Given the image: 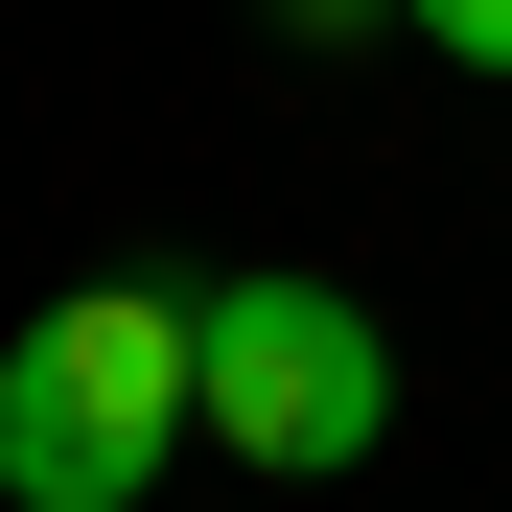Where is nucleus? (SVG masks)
I'll return each instance as SVG.
<instances>
[{
  "mask_svg": "<svg viewBox=\"0 0 512 512\" xmlns=\"http://www.w3.org/2000/svg\"><path fill=\"white\" fill-rule=\"evenodd\" d=\"M187 373H210V443L280 466V489L373 466V419H396V350H373L350 280H210L187 303Z\"/></svg>",
  "mask_w": 512,
  "mask_h": 512,
  "instance_id": "2",
  "label": "nucleus"
},
{
  "mask_svg": "<svg viewBox=\"0 0 512 512\" xmlns=\"http://www.w3.org/2000/svg\"><path fill=\"white\" fill-rule=\"evenodd\" d=\"M396 24L443 47V70H512V0H396Z\"/></svg>",
  "mask_w": 512,
  "mask_h": 512,
  "instance_id": "3",
  "label": "nucleus"
},
{
  "mask_svg": "<svg viewBox=\"0 0 512 512\" xmlns=\"http://www.w3.org/2000/svg\"><path fill=\"white\" fill-rule=\"evenodd\" d=\"M280 24H303V47H373V24H396V0H280Z\"/></svg>",
  "mask_w": 512,
  "mask_h": 512,
  "instance_id": "4",
  "label": "nucleus"
},
{
  "mask_svg": "<svg viewBox=\"0 0 512 512\" xmlns=\"http://www.w3.org/2000/svg\"><path fill=\"white\" fill-rule=\"evenodd\" d=\"M187 419H210L187 303H163V280H94V303H47L24 350H0V489H24V512H140Z\"/></svg>",
  "mask_w": 512,
  "mask_h": 512,
  "instance_id": "1",
  "label": "nucleus"
}]
</instances>
